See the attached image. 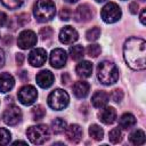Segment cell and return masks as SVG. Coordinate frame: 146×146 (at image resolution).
Segmentation results:
<instances>
[{
	"instance_id": "cell-1",
	"label": "cell",
	"mask_w": 146,
	"mask_h": 146,
	"mask_svg": "<svg viewBox=\"0 0 146 146\" xmlns=\"http://www.w3.org/2000/svg\"><path fill=\"white\" fill-rule=\"evenodd\" d=\"M123 56L127 65L137 71L146 67V43L140 38H129L123 46Z\"/></svg>"
},
{
	"instance_id": "cell-2",
	"label": "cell",
	"mask_w": 146,
	"mask_h": 146,
	"mask_svg": "<svg viewBox=\"0 0 146 146\" xmlns=\"http://www.w3.org/2000/svg\"><path fill=\"white\" fill-rule=\"evenodd\" d=\"M97 78L100 83L111 86L119 79V68L110 60H103L97 66Z\"/></svg>"
},
{
	"instance_id": "cell-3",
	"label": "cell",
	"mask_w": 146,
	"mask_h": 146,
	"mask_svg": "<svg viewBox=\"0 0 146 146\" xmlns=\"http://www.w3.org/2000/svg\"><path fill=\"white\" fill-rule=\"evenodd\" d=\"M33 15L40 23L51 21L56 15V6L52 0H36L33 6Z\"/></svg>"
},
{
	"instance_id": "cell-4",
	"label": "cell",
	"mask_w": 146,
	"mask_h": 146,
	"mask_svg": "<svg viewBox=\"0 0 146 146\" xmlns=\"http://www.w3.org/2000/svg\"><path fill=\"white\" fill-rule=\"evenodd\" d=\"M26 135H27V138L32 143V144H36V145H40V144H43L46 143L49 137H50V131H49V128L44 124H39V125H33V127H30L27 130H26Z\"/></svg>"
},
{
	"instance_id": "cell-5",
	"label": "cell",
	"mask_w": 146,
	"mask_h": 146,
	"mask_svg": "<svg viewBox=\"0 0 146 146\" xmlns=\"http://www.w3.org/2000/svg\"><path fill=\"white\" fill-rule=\"evenodd\" d=\"M70 102L68 94L63 89H55L48 96V105L55 111L64 110Z\"/></svg>"
},
{
	"instance_id": "cell-6",
	"label": "cell",
	"mask_w": 146,
	"mask_h": 146,
	"mask_svg": "<svg viewBox=\"0 0 146 146\" xmlns=\"http://www.w3.org/2000/svg\"><path fill=\"white\" fill-rule=\"evenodd\" d=\"M121 15H122L121 8L115 2H108V3H106L102 8V11H100L102 19L105 23H108V24H112V23L117 22L121 18Z\"/></svg>"
},
{
	"instance_id": "cell-7",
	"label": "cell",
	"mask_w": 146,
	"mask_h": 146,
	"mask_svg": "<svg viewBox=\"0 0 146 146\" xmlns=\"http://www.w3.org/2000/svg\"><path fill=\"white\" fill-rule=\"evenodd\" d=\"M2 119L3 122L8 125H16L22 120V111L17 105L11 104L7 106V108L3 111Z\"/></svg>"
},
{
	"instance_id": "cell-8",
	"label": "cell",
	"mask_w": 146,
	"mask_h": 146,
	"mask_svg": "<svg viewBox=\"0 0 146 146\" xmlns=\"http://www.w3.org/2000/svg\"><path fill=\"white\" fill-rule=\"evenodd\" d=\"M38 98V91L33 86H24L18 91V100L23 105H32Z\"/></svg>"
},
{
	"instance_id": "cell-9",
	"label": "cell",
	"mask_w": 146,
	"mask_h": 146,
	"mask_svg": "<svg viewBox=\"0 0 146 146\" xmlns=\"http://www.w3.org/2000/svg\"><path fill=\"white\" fill-rule=\"evenodd\" d=\"M17 44L21 49H30L36 44V34L31 30H24L19 33Z\"/></svg>"
},
{
	"instance_id": "cell-10",
	"label": "cell",
	"mask_w": 146,
	"mask_h": 146,
	"mask_svg": "<svg viewBox=\"0 0 146 146\" xmlns=\"http://www.w3.org/2000/svg\"><path fill=\"white\" fill-rule=\"evenodd\" d=\"M50 65L55 68H60L63 66H65L66 60H67V55L66 51L64 49L60 48H56L51 51L50 54Z\"/></svg>"
},
{
	"instance_id": "cell-11",
	"label": "cell",
	"mask_w": 146,
	"mask_h": 146,
	"mask_svg": "<svg viewBox=\"0 0 146 146\" xmlns=\"http://www.w3.org/2000/svg\"><path fill=\"white\" fill-rule=\"evenodd\" d=\"M47 60V52L43 48H35L29 55V63L34 67L42 66Z\"/></svg>"
},
{
	"instance_id": "cell-12",
	"label": "cell",
	"mask_w": 146,
	"mask_h": 146,
	"mask_svg": "<svg viewBox=\"0 0 146 146\" xmlns=\"http://www.w3.org/2000/svg\"><path fill=\"white\" fill-rule=\"evenodd\" d=\"M78 38H79V34H78L76 30L70 25L64 26L59 32V41L64 44H71L73 42H75L78 40Z\"/></svg>"
},
{
	"instance_id": "cell-13",
	"label": "cell",
	"mask_w": 146,
	"mask_h": 146,
	"mask_svg": "<svg viewBox=\"0 0 146 146\" xmlns=\"http://www.w3.org/2000/svg\"><path fill=\"white\" fill-rule=\"evenodd\" d=\"M92 9L89 5L87 3H83V5H80L75 13H74V19L76 22H88L92 18Z\"/></svg>"
},
{
	"instance_id": "cell-14",
	"label": "cell",
	"mask_w": 146,
	"mask_h": 146,
	"mask_svg": "<svg viewBox=\"0 0 146 146\" xmlns=\"http://www.w3.org/2000/svg\"><path fill=\"white\" fill-rule=\"evenodd\" d=\"M98 117L104 124H112L116 120V111L112 106H104V108H100Z\"/></svg>"
},
{
	"instance_id": "cell-15",
	"label": "cell",
	"mask_w": 146,
	"mask_h": 146,
	"mask_svg": "<svg viewBox=\"0 0 146 146\" xmlns=\"http://www.w3.org/2000/svg\"><path fill=\"white\" fill-rule=\"evenodd\" d=\"M65 135H66V138L71 143H79L82 138L83 131L79 124H71V125L66 127Z\"/></svg>"
},
{
	"instance_id": "cell-16",
	"label": "cell",
	"mask_w": 146,
	"mask_h": 146,
	"mask_svg": "<svg viewBox=\"0 0 146 146\" xmlns=\"http://www.w3.org/2000/svg\"><path fill=\"white\" fill-rule=\"evenodd\" d=\"M36 83L41 87V88H49L52 83H54V80H55V76L54 74L48 71V70H43L41 72H39L36 74Z\"/></svg>"
},
{
	"instance_id": "cell-17",
	"label": "cell",
	"mask_w": 146,
	"mask_h": 146,
	"mask_svg": "<svg viewBox=\"0 0 146 146\" xmlns=\"http://www.w3.org/2000/svg\"><path fill=\"white\" fill-rule=\"evenodd\" d=\"M89 90H90V86L88 82L86 81H78L73 84V94L76 98H86L89 94Z\"/></svg>"
},
{
	"instance_id": "cell-18",
	"label": "cell",
	"mask_w": 146,
	"mask_h": 146,
	"mask_svg": "<svg viewBox=\"0 0 146 146\" xmlns=\"http://www.w3.org/2000/svg\"><path fill=\"white\" fill-rule=\"evenodd\" d=\"M110 96L105 91H96L91 97V104L96 108H103L108 103Z\"/></svg>"
},
{
	"instance_id": "cell-19",
	"label": "cell",
	"mask_w": 146,
	"mask_h": 146,
	"mask_svg": "<svg viewBox=\"0 0 146 146\" xmlns=\"http://www.w3.org/2000/svg\"><path fill=\"white\" fill-rule=\"evenodd\" d=\"M15 84V80L13 75L9 73H2L0 74V92H8L13 89Z\"/></svg>"
},
{
	"instance_id": "cell-20",
	"label": "cell",
	"mask_w": 146,
	"mask_h": 146,
	"mask_svg": "<svg viewBox=\"0 0 146 146\" xmlns=\"http://www.w3.org/2000/svg\"><path fill=\"white\" fill-rule=\"evenodd\" d=\"M75 72L80 78H89L92 73V64L88 60H82L76 65Z\"/></svg>"
},
{
	"instance_id": "cell-21",
	"label": "cell",
	"mask_w": 146,
	"mask_h": 146,
	"mask_svg": "<svg viewBox=\"0 0 146 146\" xmlns=\"http://www.w3.org/2000/svg\"><path fill=\"white\" fill-rule=\"evenodd\" d=\"M135 124H136V117L131 113H124L119 120V125L125 130L131 129L132 127H135Z\"/></svg>"
},
{
	"instance_id": "cell-22",
	"label": "cell",
	"mask_w": 146,
	"mask_h": 146,
	"mask_svg": "<svg viewBox=\"0 0 146 146\" xmlns=\"http://www.w3.org/2000/svg\"><path fill=\"white\" fill-rule=\"evenodd\" d=\"M145 132L143 130H136L129 136V140L133 145H143L145 143Z\"/></svg>"
},
{
	"instance_id": "cell-23",
	"label": "cell",
	"mask_w": 146,
	"mask_h": 146,
	"mask_svg": "<svg viewBox=\"0 0 146 146\" xmlns=\"http://www.w3.org/2000/svg\"><path fill=\"white\" fill-rule=\"evenodd\" d=\"M65 129H66V122H65V120H63L60 117H57V119H55L51 122V130H52L54 133L59 135V133L64 132Z\"/></svg>"
},
{
	"instance_id": "cell-24",
	"label": "cell",
	"mask_w": 146,
	"mask_h": 146,
	"mask_svg": "<svg viewBox=\"0 0 146 146\" xmlns=\"http://www.w3.org/2000/svg\"><path fill=\"white\" fill-rule=\"evenodd\" d=\"M70 55H71V58L74 59V60H80L83 58L84 56V49L82 46L80 44H76V46H72L70 48Z\"/></svg>"
},
{
	"instance_id": "cell-25",
	"label": "cell",
	"mask_w": 146,
	"mask_h": 146,
	"mask_svg": "<svg viewBox=\"0 0 146 146\" xmlns=\"http://www.w3.org/2000/svg\"><path fill=\"white\" fill-rule=\"evenodd\" d=\"M89 136H90L92 139H95V140H100V139H103L104 131H103V129H102L99 125H97V124H91V125L89 127Z\"/></svg>"
},
{
	"instance_id": "cell-26",
	"label": "cell",
	"mask_w": 146,
	"mask_h": 146,
	"mask_svg": "<svg viewBox=\"0 0 146 146\" xmlns=\"http://www.w3.org/2000/svg\"><path fill=\"white\" fill-rule=\"evenodd\" d=\"M108 139H110V141L113 143V144L120 143V141L122 140V132H121V130H120L119 128L112 129V130L110 131V133H108Z\"/></svg>"
},
{
	"instance_id": "cell-27",
	"label": "cell",
	"mask_w": 146,
	"mask_h": 146,
	"mask_svg": "<svg viewBox=\"0 0 146 146\" xmlns=\"http://www.w3.org/2000/svg\"><path fill=\"white\" fill-rule=\"evenodd\" d=\"M99 36H100V29L97 27V26H94V27L89 29L86 33V39L88 41H96Z\"/></svg>"
},
{
	"instance_id": "cell-28",
	"label": "cell",
	"mask_w": 146,
	"mask_h": 146,
	"mask_svg": "<svg viewBox=\"0 0 146 146\" xmlns=\"http://www.w3.org/2000/svg\"><path fill=\"white\" fill-rule=\"evenodd\" d=\"M44 115H46V110L41 105H36L32 108V117L34 121H39V120L43 119Z\"/></svg>"
},
{
	"instance_id": "cell-29",
	"label": "cell",
	"mask_w": 146,
	"mask_h": 146,
	"mask_svg": "<svg viewBox=\"0 0 146 146\" xmlns=\"http://www.w3.org/2000/svg\"><path fill=\"white\" fill-rule=\"evenodd\" d=\"M86 52L89 57H92V58H96L99 54H100V46L99 44H89L86 49Z\"/></svg>"
},
{
	"instance_id": "cell-30",
	"label": "cell",
	"mask_w": 146,
	"mask_h": 146,
	"mask_svg": "<svg viewBox=\"0 0 146 146\" xmlns=\"http://www.w3.org/2000/svg\"><path fill=\"white\" fill-rule=\"evenodd\" d=\"M24 1L25 0H1L2 5L6 6L9 9H17V8H19L24 3Z\"/></svg>"
},
{
	"instance_id": "cell-31",
	"label": "cell",
	"mask_w": 146,
	"mask_h": 146,
	"mask_svg": "<svg viewBox=\"0 0 146 146\" xmlns=\"http://www.w3.org/2000/svg\"><path fill=\"white\" fill-rule=\"evenodd\" d=\"M10 139H11L10 132L7 129H5V128H0V145L9 144Z\"/></svg>"
},
{
	"instance_id": "cell-32",
	"label": "cell",
	"mask_w": 146,
	"mask_h": 146,
	"mask_svg": "<svg viewBox=\"0 0 146 146\" xmlns=\"http://www.w3.org/2000/svg\"><path fill=\"white\" fill-rule=\"evenodd\" d=\"M111 98H112L113 102L120 103V102L123 99V92H122V90H121V89H115V90H113L112 94H111Z\"/></svg>"
},
{
	"instance_id": "cell-33",
	"label": "cell",
	"mask_w": 146,
	"mask_h": 146,
	"mask_svg": "<svg viewBox=\"0 0 146 146\" xmlns=\"http://www.w3.org/2000/svg\"><path fill=\"white\" fill-rule=\"evenodd\" d=\"M71 15H72L71 9H70V8H66V7L62 8L60 11H59V18H60L62 21H68V19L71 18Z\"/></svg>"
},
{
	"instance_id": "cell-34",
	"label": "cell",
	"mask_w": 146,
	"mask_h": 146,
	"mask_svg": "<svg viewBox=\"0 0 146 146\" xmlns=\"http://www.w3.org/2000/svg\"><path fill=\"white\" fill-rule=\"evenodd\" d=\"M51 35H52V30L50 27L47 26V27H42L40 30V36L42 39H49Z\"/></svg>"
},
{
	"instance_id": "cell-35",
	"label": "cell",
	"mask_w": 146,
	"mask_h": 146,
	"mask_svg": "<svg viewBox=\"0 0 146 146\" xmlns=\"http://www.w3.org/2000/svg\"><path fill=\"white\" fill-rule=\"evenodd\" d=\"M7 22H8V17H7V15H6L3 11H0V27L5 26V25L7 24Z\"/></svg>"
},
{
	"instance_id": "cell-36",
	"label": "cell",
	"mask_w": 146,
	"mask_h": 146,
	"mask_svg": "<svg viewBox=\"0 0 146 146\" xmlns=\"http://www.w3.org/2000/svg\"><path fill=\"white\" fill-rule=\"evenodd\" d=\"M129 9H130V13H131V14H137V13H138V3H137L136 1L131 2V3L129 5Z\"/></svg>"
},
{
	"instance_id": "cell-37",
	"label": "cell",
	"mask_w": 146,
	"mask_h": 146,
	"mask_svg": "<svg viewBox=\"0 0 146 146\" xmlns=\"http://www.w3.org/2000/svg\"><path fill=\"white\" fill-rule=\"evenodd\" d=\"M5 60H6V56H5V52H3V50L0 48V68L3 66V64H5Z\"/></svg>"
},
{
	"instance_id": "cell-38",
	"label": "cell",
	"mask_w": 146,
	"mask_h": 146,
	"mask_svg": "<svg viewBox=\"0 0 146 146\" xmlns=\"http://www.w3.org/2000/svg\"><path fill=\"white\" fill-rule=\"evenodd\" d=\"M23 60H24L23 54H17V55H16V62H17V64H18V65H22V64H23Z\"/></svg>"
},
{
	"instance_id": "cell-39",
	"label": "cell",
	"mask_w": 146,
	"mask_h": 146,
	"mask_svg": "<svg viewBox=\"0 0 146 146\" xmlns=\"http://www.w3.org/2000/svg\"><path fill=\"white\" fill-rule=\"evenodd\" d=\"M145 14H146V10H145V8H143V10H141V14H140V22H141V24H143V25H145V24H146Z\"/></svg>"
},
{
	"instance_id": "cell-40",
	"label": "cell",
	"mask_w": 146,
	"mask_h": 146,
	"mask_svg": "<svg viewBox=\"0 0 146 146\" xmlns=\"http://www.w3.org/2000/svg\"><path fill=\"white\" fill-rule=\"evenodd\" d=\"M62 80H63V83H68V82H67V81H68V76H67V74L63 75V76H62Z\"/></svg>"
},
{
	"instance_id": "cell-41",
	"label": "cell",
	"mask_w": 146,
	"mask_h": 146,
	"mask_svg": "<svg viewBox=\"0 0 146 146\" xmlns=\"http://www.w3.org/2000/svg\"><path fill=\"white\" fill-rule=\"evenodd\" d=\"M17 144H23V145H26V141H22V140H17L14 143V145H17Z\"/></svg>"
},
{
	"instance_id": "cell-42",
	"label": "cell",
	"mask_w": 146,
	"mask_h": 146,
	"mask_svg": "<svg viewBox=\"0 0 146 146\" xmlns=\"http://www.w3.org/2000/svg\"><path fill=\"white\" fill-rule=\"evenodd\" d=\"M66 2H68V3H75L76 1H79V0H65Z\"/></svg>"
},
{
	"instance_id": "cell-43",
	"label": "cell",
	"mask_w": 146,
	"mask_h": 146,
	"mask_svg": "<svg viewBox=\"0 0 146 146\" xmlns=\"http://www.w3.org/2000/svg\"><path fill=\"white\" fill-rule=\"evenodd\" d=\"M97 2H103V1H106V0H96Z\"/></svg>"
},
{
	"instance_id": "cell-44",
	"label": "cell",
	"mask_w": 146,
	"mask_h": 146,
	"mask_svg": "<svg viewBox=\"0 0 146 146\" xmlns=\"http://www.w3.org/2000/svg\"><path fill=\"white\" fill-rule=\"evenodd\" d=\"M141 1H145V0H141Z\"/></svg>"
},
{
	"instance_id": "cell-45",
	"label": "cell",
	"mask_w": 146,
	"mask_h": 146,
	"mask_svg": "<svg viewBox=\"0 0 146 146\" xmlns=\"http://www.w3.org/2000/svg\"><path fill=\"white\" fill-rule=\"evenodd\" d=\"M123 1H125V0H123Z\"/></svg>"
}]
</instances>
